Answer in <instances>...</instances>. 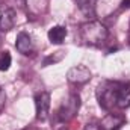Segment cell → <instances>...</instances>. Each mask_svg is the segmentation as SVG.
I'll list each match as a JSON object with an SVG mask.
<instances>
[{
    "label": "cell",
    "mask_w": 130,
    "mask_h": 130,
    "mask_svg": "<svg viewBox=\"0 0 130 130\" xmlns=\"http://www.w3.org/2000/svg\"><path fill=\"white\" fill-rule=\"evenodd\" d=\"M121 85L123 83L113 82V80H103L98 85L95 95H97L100 107H103L104 110H110V109H113V106H117V100H118Z\"/></svg>",
    "instance_id": "1"
},
{
    "label": "cell",
    "mask_w": 130,
    "mask_h": 130,
    "mask_svg": "<svg viewBox=\"0 0 130 130\" xmlns=\"http://www.w3.org/2000/svg\"><path fill=\"white\" fill-rule=\"evenodd\" d=\"M107 27L100 21H86L80 26V39L86 45H101L107 39Z\"/></svg>",
    "instance_id": "2"
},
{
    "label": "cell",
    "mask_w": 130,
    "mask_h": 130,
    "mask_svg": "<svg viewBox=\"0 0 130 130\" xmlns=\"http://www.w3.org/2000/svg\"><path fill=\"white\" fill-rule=\"evenodd\" d=\"M79 109H80V97H79V94H70L61 103V106H59V109L56 112V120L61 121V123H67V121L73 120L77 115Z\"/></svg>",
    "instance_id": "3"
},
{
    "label": "cell",
    "mask_w": 130,
    "mask_h": 130,
    "mask_svg": "<svg viewBox=\"0 0 130 130\" xmlns=\"http://www.w3.org/2000/svg\"><path fill=\"white\" fill-rule=\"evenodd\" d=\"M91 77H92V74H91L89 68L85 65H74L67 73V80L71 85H85L91 80Z\"/></svg>",
    "instance_id": "4"
},
{
    "label": "cell",
    "mask_w": 130,
    "mask_h": 130,
    "mask_svg": "<svg viewBox=\"0 0 130 130\" xmlns=\"http://www.w3.org/2000/svg\"><path fill=\"white\" fill-rule=\"evenodd\" d=\"M35 109H36V118L39 121H45L48 118L50 112V94L47 91H41L35 95Z\"/></svg>",
    "instance_id": "5"
},
{
    "label": "cell",
    "mask_w": 130,
    "mask_h": 130,
    "mask_svg": "<svg viewBox=\"0 0 130 130\" xmlns=\"http://www.w3.org/2000/svg\"><path fill=\"white\" fill-rule=\"evenodd\" d=\"M15 11L9 6L0 8V30L3 32H9L11 29H14L15 26Z\"/></svg>",
    "instance_id": "6"
},
{
    "label": "cell",
    "mask_w": 130,
    "mask_h": 130,
    "mask_svg": "<svg viewBox=\"0 0 130 130\" xmlns=\"http://www.w3.org/2000/svg\"><path fill=\"white\" fill-rule=\"evenodd\" d=\"M15 48L21 53V55H30L33 52V39L32 35L27 32H20L17 35V41H15Z\"/></svg>",
    "instance_id": "7"
},
{
    "label": "cell",
    "mask_w": 130,
    "mask_h": 130,
    "mask_svg": "<svg viewBox=\"0 0 130 130\" xmlns=\"http://www.w3.org/2000/svg\"><path fill=\"white\" fill-rule=\"evenodd\" d=\"M123 124H124V118L121 115H117V113H107L100 121V126L103 130H117Z\"/></svg>",
    "instance_id": "8"
},
{
    "label": "cell",
    "mask_w": 130,
    "mask_h": 130,
    "mask_svg": "<svg viewBox=\"0 0 130 130\" xmlns=\"http://www.w3.org/2000/svg\"><path fill=\"white\" fill-rule=\"evenodd\" d=\"M117 106L120 109H127L130 107V83H123L120 94H118V100H117Z\"/></svg>",
    "instance_id": "9"
},
{
    "label": "cell",
    "mask_w": 130,
    "mask_h": 130,
    "mask_svg": "<svg viewBox=\"0 0 130 130\" xmlns=\"http://www.w3.org/2000/svg\"><path fill=\"white\" fill-rule=\"evenodd\" d=\"M47 36H48L52 44H61V42H64L65 36H67V29L64 26H53L48 30Z\"/></svg>",
    "instance_id": "10"
},
{
    "label": "cell",
    "mask_w": 130,
    "mask_h": 130,
    "mask_svg": "<svg viewBox=\"0 0 130 130\" xmlns=\"http://www.w3.org/2000/svg\"><path fill=\"white\" fill-rule=\"evenodd\" d=\"M77 8L86 17H94L95 14V0H76Z\"/></svg>",
    "instance_id": "11"
},
{
    "label": "cell",
    "mask_w": 130,
    "mask_h": 130,
    "mask_svg": "<svg viewBox=\"0 0 130 130\" xmlns=\"http://www.w3.org/2000/svg\"><path fill=\"white\" fill-rule=\"evenodd\" d=\"M65 55H67L65 50H58V52H55L53 55H48V56L42 61V65H44V67H48V65L58 64V62H61L65 58Z\"/></svg>",
    "instance_id": "12"
},
{
    "label": "cell",
    "mask_w": 130,
    "mask_h": 130,
    "mask_svg": "<svg viewBox=\"0 0 130 130\" xmlns=\"http://www.w3.org/2000/svg\"><path fill=\"white\" fill-rule=\"evenodd\" d=\"M11 64H12V58H11L9 52L2 50L0 52V71H8Z\"/></svg>",
    "instance_id": "13"
},
{
    "label": "cell",
    "mask_w": 130,
    "mask_h": 130,
    "mask_svg": "<svg viewBox=\"0 0 130 130\" xmlns=\"http://www.w3.org/2000/svg\"><path fill=\"white\" fill-rule=\"evenodd\" d=\"M83 130H103L101 129V126H100V123H95V121H91V123H88Z\"/></svg>",
    "instance_id": "14"
},
{
    "label": "cell",
    "mask_w": 130,
    "mask_h": 130,
    "mask_svg": "<svg viewBox=\"0 0 130 130\" xmlns=\"http://www.w3.org/2000/svg\"><path fill=\"white\" fill-rule=\"evenodd\" d=\"M5 103H6V94H5V89L0 86V112L5 107Z\"/></svg>",
    "instance_id": "15"
},
{
    "label": "cell",
    "mask_w": 130,
    "mask_h": 130,
    "mask_svg": "<svg viewBox=\"0 0 130 130\" xmlns=\"http://www.w3.org/2000/svg\"><path fill=\"white\" fill-rule=\"evenodd\" d=\"M130 8V0H123L121 2V9H129Z\"/></svg>",
    "instance_id": "16"
},
{
    "label": "cell",
    "mask_w": 130,
    "mask_h": 130,
    "mask_svg": "<svg viewBox=\"0 0 130 130\" xmlns=\"http://www.w3.org/2000/svg\"><path fill=\"white\" fill-rule=\"evenodd\" d=\"M2 47H3V39H2V36H0V52H2Z\"/></svg>",
    "instance_id": "17"
},
{
    "label": "cell",
    "mask_w": 130,
    "mask_h": 130,
    "mask_svg": "<svg viewBox=\"0 0 130 130\" xmlns=\"http://www.w3.org/2000/svg\"><path fill=\"white\" fill-rule=\"evenodd\" d=\"M129 42H130V33H129Z\"/></svg>",
    "instance_id": "18"
},
{
    "label": "cell",
    "mask_w": 130,
    "mask_h": 130,
    "mask_svg": "<svg viewBox=\"0 0 130 130\" xmlns=\"http://www.w3.org/2000/svg\"><path fill=\"white\" fill-rule=\"evenodd\" d=\"M59 130H67V129H59Z\"/></svg>",
    "instance_id": "19"
}]
</instances>
